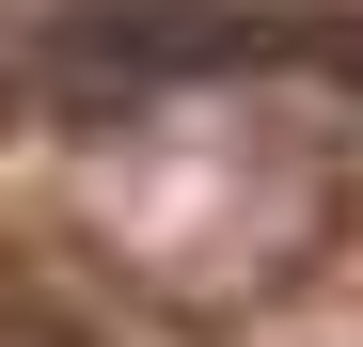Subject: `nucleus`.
<instances>
[{
  "label": "nucleus",
  "instance_id": "nucleus-1",
  "mask_svg": "<svg viewBox=\"0 0 363 347\" xmlns=\"http://www.w3.org/2000/svg\"><path fill=\"white\" fill-rule=\"evenodd\" d=\"M363 64V16H269V0H111V16H64L48 64L79 95H158V79H221V64Z\"/></svg>",
  "mask_w": 363,
  "mask_h": 347
}]
</instances>
